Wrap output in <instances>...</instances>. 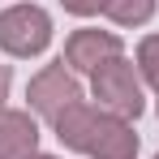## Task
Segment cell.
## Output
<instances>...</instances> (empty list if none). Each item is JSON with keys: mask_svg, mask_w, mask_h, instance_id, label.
Here are the masks:
<instances>
[{"mask_svg": "<svg viewBox=\"0 0 159 159\" xmlns=\"http://www.w3.org/2000/svg\"><path fill=\"white\" fill-rule=\"evenodd\" d=\"M52 133L60 138L65 151H78L86 159H133L138 155V133H133V120H120L103 112L99 103H73L56 116Z\"/></svg>", "mask_w": 159, "mask_h": 159, "instance_id": "1", "label": "cell"}, {"mask_svg": "<svg viewBox=\"0 0 159 159\" xmlns=\"http://www.w3.org/2000/svg\"><path fill=\"white\" fill-rule=\"evenodd\" d=\"M90 95L99 99L103 112L120 116V120H138V116L146 112L142 73H138V65H133L129 56H116V60L99 65V69L90 73Z\"/></svg>", "mask_w": 159, "mask_h": 159, "instance_id": "2", "label": "cell"}, {"mask_svg": "<svg viewBox=\"0 0 159 159\" xmlns=\"http://www.w3.org/2000/svg\"><path fill=\"white\" fill-rule=\"evenodd\" d=\"M52 48V13L43 4H9L0 13V52L30 60V56H43Z\"/></svg>", "mask_w": 159, "mask_h": 159, "instance_id": "3", "label": "cell"}, {"mask_svg": "<svg viewBox=\"0 0 159 159\" xmlns=\"http://www.w3.org/2000/svg\"><path fill=\"white\" fill-rule=\"evenodd\" d=\"M26 103H30V112H34L39 120L56 125V116H60L65 107L82 103V82H78V73H73L65 60L43 65V69L26 82Z\"/></svg>", "mask_w": 159, "mask_h": 159, "instance_id": "4", "label": "cell"}, {"mask_svg": "<svg viewBox=\"0 0 159 159\" xmlns=\"http://www.w3.org/2000/svg\"><path fill=\"white\" fill-rule=\"evenodd\" d=\"M116 56H125V39H120L116 30L82 26V30H73V34L65 39V56H60V60H65L73 73H95L99 65L116 60Z\"/></svg>", "mask_w": 159, "mask_h": 159, "instance_id": "5", "label": "cell"}, {"mask_svg": "<svg viewBox=\"0 0 159 159\" xmlns=\"http://www.w3.org/2000/svg\"><path fill=\"white\" fill-rule=\"evenodd\" d=\"M39 155V120L22 107L0 112V159H30Z\"/></svg>", "mask_w": 159, "mask_h": 159, "instance_id": "6", "label": "cell"}, {"mask_svg": "<svg viewBox=\"0 0 159 159\" xmlns=\"http://www.w3.org/2000/svg\"><path fill=\"white\" fill-rule=\"evenodd\" d=\"M159 0H103V17L120 30H138L155 17Z\"/></svg>", "mask_w": 159, "mask_h": 159, "instance_id": "7", "label": "cell"}, {"mask_svg": "<svg viewBox=\"0 0 159 159\" xmlns=\"http://www.w3.org/2000/svg\"><path fill=\"white\" fill-rule=\"evenodd\" d=\"M133 65H138L142 82L159 90V34H146V39L138 43V56H133Z\"/></svg>", "mask_w": 159, "mask_h": 159, "instance_id": "8", "label": "cell"}, {"mask_svg": "<svg viewBox=\"0 0 159 159\" xmlns=\"http://www.w3.org/2000/svg\"><path fill=\"white\" fill-rule=\"evenodd\" d=\"M60 9L73 17H95V13H103V0H60Z\"/></svg>", "mask_w": 159, "mask_h": 159, "instance_id": "9", "label": "cell"}, {"mask_svg": "<svg viewBox=\"0 0 159 159\" xmlns=\"http://www.w3.org/2000/svg\"><path fill=\"white\" fill-rule=\"evenodd\" d=\"M9 86H13V69L0 65V112H4V99H9Z\"/></svg>", "mask_w": 159, "mask_h": 159, "instance_id": "10", "label": "cell"}, {"mask_svg": "<svg viewBox=\"0 0 159 159\" xmlns=\"http://www.w3.org/2000/svg\"><path fill=\"white\" fill-rule=\"evenodd\" d=\"M30 159H60V155H43V151H39V155H30Z\"/></svg>", "mask_w": 159, "mask_h": 159, "instance_id": "11", "label": "cell"}, {"mask_svg": "<svg viewBox=\"0 0 159 159\" xmlns=\"http://www.w3.org/2000/svg\"><path fill=\"white\" fill-rule=\"evenodd\" d=\"M155 112H159V90H155Z\"/></svg>", "mask_w": 159, "mask_h": 159, "instance_id": "12", "label": "cell"}, {"mask_svg": "<svg viewBox=\"0 0 159 159\" xmlns=\"http://www.w3.org/2000/svg\"><path fill=\"white\" fill-rule=\"evenodd\" d=\"M155 159H159V155H155Z\"/></svg>", "mask_w": 159, "mask_h": 159, "instance_id": "13", "label": "cell"}]
</instances>
